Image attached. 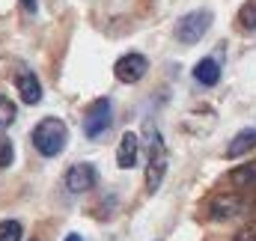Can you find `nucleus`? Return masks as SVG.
Listing matches in <instances>:
<instances>
[{
  "label": "nucleus",
  "instance_id": "dca6fc26",
  "mask_svg": "<svg viewBox=\"0 0 256 241\" xmlns=\"http://www.w3.org/2000/svg\"><path fill=\"white\" fill-rule=\"evenodd\" d=\"M12 158H15V146H12V140H0V170H6V167L12 164Z\"/></svg>",
  "mask_w": 256,
  "mask_h": 241
},
{
  "label": "nucleus",
  "instance_id": "7ed1b4c3",
  "mask_svg": "<svg viewBox=\"0 0 256 241\" xmlns=\"http://www.w3.org/2000/svg\"><path fill=\"white\" fill-rule=\"evenodd\" d=\"M208 27H212V12H208V9H194V12H188V15L179 18V24H176V39H179L182 45H196V42L206 36Z\"/></svg>",
  "mask_w": 256,
  "mask_h": 241
},
{
  "label": "nucleus",
  "instance_id": "2eb2a0df",
  "mask_svg": "<svg viewBox=\"0 0 256 241\" xmlns=\"http://www.w3.org/2000/svg\"><path fill=\"white\" fill-rule=\"evenodd\" d=\"M21 232L18 220H0V241H21Z\"/></svg>",
  "mask_w": 256,
  "mask_h": 241
},
{
  "label": "nucleus",
  "instance_id": "ddd939ff",
  "mask_svg": "<svg viewBox=\"0 0 256 241\" xmlns=\"http://www.w3.org/2000/svg\"><path fill=\"white\" fill-rule=\"evenodd\" d=\"M15 116H18V108H15L6 96H0V131H6V128L15 122Z\"/></svg>",
  "mask_w": 256,
  "mask_h": 241
},
{
  "label": "nucleus",
  "instance_id": "9d476101",
  "mask_svg": "<svg viewBox=\"0 0 256 241\" xmlns=\"http://www.w3.org/2000/svg\"><path fill=\"white\" fill-rule=\"evenodd\" d=\"M194 80L202 84V86H214L220 80V62L214 60V57H202L194 66Z\"/></svg>",
  "mask_w": 256,
  "mask_h": 241
},
{
  "label": "nucleus",
  "instance_id": "9b49d317",
  "mask_svg": "<svg viewBox=\"0 0 256 241\" xmlns=\"http://www.w3.org/2000/svg\"><path fill=\"white\" fill-rule=\"evenodd\" d=\"M250 149H256V128H244V131H238V134L230 140L226 158H242V155H248Z\"/></svg>",
  "mask_w": 256,
  "mask_h": 241
},
{
  "label": "nucleus",
  "instance_id": "f8f14e48",
  "mask_svg": "<svg viewBox=\"0 0 256 241\" xmlns=\"http://www.w3.org/2000/svg\"><path fill=\"white\" fill-rule=\"evenodd\" d=\"M230 182H236L238 188H256V161L230 170Z\"/></svg>",
  "mask_w": 256,
  "mask_h": 241
},
{
  "label": "nucleus",
  "instance_id": "6e6552de",
  "mask_svg": "<svg viewBox=\"0 0 256 241\" xmlns=\"http://www.w3.org/2000/svg\"><path fill=\"white\" fill-rule=\"evenodd\" d=\"M15 86H18V96H21L24 104H39V102H42V84H39V78H36L30 68H24V66L18 68Z\"/></svg>",
  "mask_w": 256,
  "mask_h": 241
},
{
  "label": "nucleus",
  "instance_id": "0eeeda50",
  "mask_svg": "<svg viewBox=\"0 0 256 241\" xmlns=\"http://www.w3.org/2000/svg\"><path fill=\"white\" fill-rule=\"evenodd\" d=\"M146 72H149V60H146L143 54H137V51L120 57L116 66H114V74H116V80H122V84H137Z\"/></svg>",
  "mask_w": 256,
  "mask_h": 241
},
{
  "label": "nucleus",
  "instance_id": "aec40b11",
  "mask_svg": "<svg viewBox=\"0 0 256 241\" xmlns=\"http://www.w3.org/2000/svg\"><path fill=\"white\" fill-rule=\"evenodd\" d=\"M33 241H36V238H33Z\"/></svg>",
  "mask_w": 256,
  "mask_h": 241
},
{
  "label": "nucleus",
  "instance_id": "423d86ee",
  "mask_svg": "<svg viewBox=\"0 0 256 241\" xmlns=\"http://www.w3.org/2000/svg\"><path fill=\"white\" fill-rule=\"evenodd\" d=\"M96 182H98V170L92 164H72L63 176V184L68 194H86L96 188Z\"/></svg>",
  "mask_w": 256,
  "mask_h": 241
},
{
  "label": "nucleus",
  "instance_id": "f3484780",
  "mask_svg": "<svg viewBox=\"0 0 256 241\" xmlns=\"http://www.w3.org/2000/svg\"><path fill=\"white\" fill-rule=\"evenodd\" d=\"M236 241H256V224H248L236 232Z\"/></svg>",
  "mask_w": 256,
  "mask_h": 241
},
{
  "label": "nucleus",
  "instance_id": "20e7f679",
  "mask_svg": "<svg viewBox=\"0 0 256 241\" xmlns=\"http://www.w3.org/2000/svg\"><path fill=\"white\" fill-rule=\"evenodd\" d=\"M110 122H114L110 98H96V102L86 108V114H84V134H86L90 140H98L102 134H108Z\"/></svg>",
  "mask_w": 256,
  "mask_h": 241
},
{
  "label": "nucleus",
  "instance_id": "f03ea898",
  "mask_svg": "<svg viewBox=\"0 0 256 241\" xmlns=\"http://www.w3.org/2000/svg\"><path fill=\"white\" fill-rule=\"evenodd\" d=\"M164 176H167V146H164V137L155 128H149L146 131V190L155 194Z\"/></svg>",
  "mask_w": 256,
  "mask_h": 241
},
{
  "label": "nucleus",
  "instance_id": "39448f33",
  "mask_svg": "<svg viewBox=\"0 0 256 241\" xmlns=\"http://www.w3.org/2000/svg\"><path fill=\"white\" fill-rule=\"evenodd\" d=\"M244 208V200L238 194H214L206 202V218L208 220H230Z\"/></svg>",
  "mask_w": 256,
  "mask_h": 241
},
{
  "label": "nucleus",
  "instance_id": "6ab92c4d",
  "mask_svg": "<svg viewBox=\"0 0 256 241\" xmlns=\"http://www.w3.org/2000/svg\"><path fill=\"white\" fill-rule=\"evenodd\" d=\"M66 241H84V238H80L78 232H72V236H66Z\"/></svg>",
  "mask_w": 256,
  "mask_h": 241
},
{
  "label": "nucleus",
  "instance_id": "4468645a",
  "mask_svg": "<svg viewBox=\"0 0 256 241\" xmlns=\"http://www.w3.org/2000/svg\"><path fill=\"white\" fill-rule=\"evenodd\" d=\"M238 24H242L244 30H256V0H248V3L242 6V12H238Z\"/></svg>",
  "mask_w": 256,
  "mask_h": 241
},
{
  "label": "nucleus",
  "instance_id": "1a4fd4ad",
  "mask_svg": "<svg viewBox=\"0 0 256 241\" xmlns=\"http://www.w3.org/2000/svg\"><path fill=\"white\" fill-rule=\"evenodd\" d=\"M137 152H140V140H137V134L126 131L122 140H120V149H116V164H120L122 170H131V167L137 164Z\"/></svg>",
  "mask_w": 256,
  "mask_h": 241
},
{
  "label": "nucleus",
  "instance_id": "a211bd4d",
  "mask_svg": "<svg viewBox=\"0 0 256 241\" xmlns=\"http://www.w3.org/2000/svg\"><path fill=\"white\" fill-rule=\"evenodd\" d=\"M21 6H24V12H30V15H33V12L39 9V0H21Z\"/></svg>",
  "mask_w": 256,
  "mask_h": 241
},
{
  "label": "nucleus",
  "instance_id": "f257e3e1",
  "mask_svg": "<svg viewBox=\"0 0 256 241\" xmlns=\"http://www.w3.org/2000/svg\"><path fill=\"white\" fill-rule=\"evenodd\" d=\"M66 143H68V128H66V122L57 120V116H45V120L33 128V146H36V152H39L42 158L60 155L66 149Z\"/></svg>",
  "mask_w": 256,
  "mask_h": 241
}]
</instances>
